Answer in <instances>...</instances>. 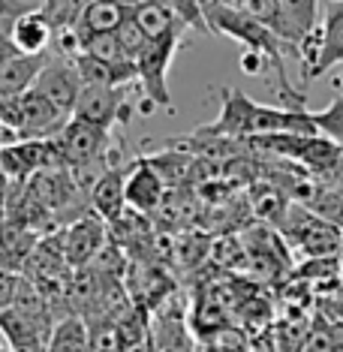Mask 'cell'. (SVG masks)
Instances as JSON below:
<instances>
[{"instance_id":"1","label":"cell","mask_w":343,"mask_h":352,"mask_svg":"<svg viewBox=\"0 0 343 352\" xmlns=\"http://www.w3.org/2000/svg\"><path fill=\"white\" fill-rule=\"evenodd\" d=\"M202 15H205V25H208V34H220L226 39H235L241 49L265 54L268 67L277 73V94L286 102V109H305L307 94L292 87L289 76H286V52L292 49L274 30L265 28L253 15H247L244 10L226 3V0H202Z\"/></svg>"},{"instance_id":"2","label":"cell","mask_w":343,"mask_h":352,"mask_svg":"<svg viewBox=\"0 0 343 352\" xmlns=\"http://www.w3.org/2000/svg\"><path fill=\"white\" fill-rule=\"evenodd\" d=\"M223 106L217 121L202 126L199 133L217 135V139H259V135H277V133H292V135H316L313 118L307 109H271L262 102L250 100L244 91L235 87H223L220 94Z\"/></svg>"},{"instance_id":"3","label":"cell","mask_w":343,"mask_h":352,"mask_svg":"<svg viewBox=\"0 0 343 352\" xmlns=\"http://www.w3.org/2000/svg\"><path fill=\"white\" fill-rule=\"evenodd\" d=\"M184 25H178L169 34L157 36V39H145L142 52L135 54V82L145 91V100H142V115H154V109L163 111H175V102L169 97V67L175 58V49L181 45V34H184Z\"/></svg>"},{"instance_id":"4","label":"cell","mask_w":343,"mask_h":352,"mask_svg":"<svg viewBox=\"0 0 343 352\" xmlns=\"http://www.w3.org/2000/svg\"><path fill=\"white\" fill-rule=\"evenodd\" d=\"M67 121L69 118L58 106H52L39 91H34V87L27 94H21V97L0 102V124L12 135H19V142L52 139V135H58L63 130Z\"/></svg>"},{"instance_id":"5","label":"cell","mask_w":343,"mask_h":352,"mask_svg":"<svg viewBox=\"0 0 343 352\" xmlns=\"http://www.w3.org/2000/svg\"><path fill=\"white\" fill-rule=\"evenodd\" d=\"M256 148L268 151V154H277L283 160H292V163L305 166L307 172L319 175V178L329 181V175L338 169L343 145L325 139V135H292V133H277V135H259V139H250Z\"/></svg>"},{"instance_id":"6","label":"cell","mask_w":343,"mask_h":352,"mask_svg":"<svg viewBox=\"0 0 343 352\" xmlns=\"http://www.w3.org/2000/svg\"><path fill=\"white\" fill-rule=\"evenodd\" d=\"M54 148H58V160H63V166L73 169V178H82L85 172H91L93 166L106 160L109 130L69 118L63 130L54 135Z\"/></svg>"},{"instance_id":"7","label":"cell","mask_w":343,"mask_h":352,"mask_svg":"<svg viewBox=\"0 0 343 352\" xmlns=\"http://www.w3.org/2000/svg\"><path fill=\"white\" fill-rule=\"evenodd\" d=\"M130 111H133V106H130V100H126V87L82 85L73 118L111 133L115 124H130Z\"/></svg>"},{"instance_id":"8","label":"cell","mask_w":343,"mask_h":352,"mask_svg":"<svg viewBox=\"0 0 343 352\" xmlns=\"http://www.w3.org/2000/svg\"><path fill=\"white\" fill-rule=\"evenodd\" d=\"M166 202V181L151 160H133L124 175V205L135 214H154Z\"/></svg>"},{"instance_id":"9","label":"cell","mask_w":343,"mask_h":352,"mask_svg":"<svg viewBox=\"0 0 343 352\" xmlns=\"http://www.w3.org/2000/svg\"><path fill=\"white\" fill-rule=\"evenodd\" d=\"M34 91H39L52 106H58L67 118H73V109H76V100H78V91H82V78H78V69L73 58H58L43 67V73L36 76L34 82Z\"/></svg>"},{"instance_id":"10","label":"cell","mask_w":343,"mask_h":352,"mask_svg":"<svg viewBox=\"0 0 343 352\" xmlns=\"http://www.w3.org/2000/svg\"><path fill=\"white\" fill-rule=\"evenodd\" d=\"M316 3L319 0H277V21H274V34L283 39L286 45L298 49V43L313 30L316 21Z\"/></svg>"},{"instance_id":"11","label":"cell","mask_w":343,"mask_h":352,"mask_svg":"<svg viewBox=\"0 0 343 352\" xmlns=\"http://www.w3.org/2000/svg\"><path fill=\"white\" fill-rule=\"evenodd\" d=\"M322 49H319V60L310 73V82L329 76L334 67L343 63V0H331L322 15Z\"/></svg>"},{"instance_id":"12","label":"cell","mask_w":343,"mask_h":352,"mask_svg":"<svg viewBox=\"0 0 343 352\" xmlns=\"http://www.w3.org/2000/svg\"><path fill=\"white\" fill-rule=\"evenodd\" d=\"M102 220L93 214V217H82L76 220L73 226L67 229V235L60 238L63 244V259L76 268H85L93 256H100V247H102Z\"/></svg>"},{"instance_id":"13","label":"cell","mask_w":343,"mask_h":352,"mask_svg":"<svg viewBox=\"0 0 343 352\" xmlns=\"http://www.w3.org/2000/svg\"><path fill=\"white\" fill-rule=\"evenodd\" d=\"M45 63H49V54H21V52L0 63V102L27 94Z\"/></svg>"},{"instance_id":"14","label":"cell","mask_w":343,"mask_h":352,"mask_svg":"<svg viewBox=\"0 0 343 352\" xmlns=\"http://www.w3.org/2000/svg\"><path fill=\"white\" fill-rule=\"evenodd\" d=\"M10 39L21 54H45V49L54 39V25L43 10H30L12 21Z\"/></svg>"},{"instance_id":"15","label":"cell","mask_w":343,"mask_h":352,"mask_svg":"<svg viewBox=\"0 0 343 352\" xmlns=\"http://www.w3.org/2000/svg\"><path fill=\"white\" fill-rule=\"evenodd\" d=\"M124 175H126V166H109L106 172L93 181L91 187V205H93V214L106 223H115L121 214L126 211L124 205Z\"/></svg>"},{"instance_id":"16","label":"cell","mask_w":343,"mask_h":352,"mask_svg":"<svg viewBox=\"0 0 343 352\" xmlns=\"http://www.w3.org/2000/svg\"><path fill=\"white\" fill-rule=\"evenodd\" d=\"M126 6H121L118 0H91L82 10V21H78L76 34L85 39L100 36V34H115L118 28L126 21Z\"/></svg>"},{"instance_id":"17","label":"cell","mask_w":343,"mask_h":352,"mask_svg":"<svg viewBox=\"0 0 343 352\" xmlns=\"http://www.w3.org/2000/svg\"><path fill=\"white\" fill-rule=\"evenodd\" d=\"M45 352H91V331L82 316H63L49 331Z\"/></svg>"},{"instance_id":"18","label":"cell","mask_w":343,"mask_h":352,"mask_svg":"<svg viewBox=\"0 0 343 352\" xmlns=\"http://www.w3.org/2000/svg\"><path fill=\"white\" fill-rule=\"evenodd\" d=\"M154 334V346L157 352H196V343L190 338L187 325L181 316H172V314H163L151 328Z\"/></svg>"},{"instance_id":"19","label":"cell","mask_w":343,"mask_h":352,"mask_svg":"<svg viewBox=\"0 0 343 352\" xmlns=\"http://www.w3.org/2000/svg\"><path fill=\"white\" fill-rule=\"evenodd\" d=\"M310 118H313V126L319 135L343 145V94H338L322 111H310Z\"/></svg>"},{"instance_id":"20","label":"cell","mask_w":343,"mask_h":352,"mask_svg":"<svg viewBox=\"0 0 343 352\" xmlns=\"http://www.w3.org/2000/svg\"><path fill=\"white\" fill-rule=\"evenodd\" d=\"M163 3L175 12V19L184 28H199L208 34V25H205V15H202V0H163Z\"/></svg>"},{"instance_id":"21","label":"cell","mask_w":343,"mask_h":352,"mask_svg":"<svg viewBox=\"0 0 343 352\" xmlns=\"http://www.w3.org/2000/svg\"><path fill=\"white\" fill-rule=\"evenodd\" d=\"M25 12H30V6L25 0H0V30L12 28V21Z\"/></svg>"},{"instance_id":"22","label":"cell","mask_w":343,"mask_h":352,"mask_svg":"<svg viewBox=\"0 0 343 352\" xmlns=\"http://www.w3.org/2000/svg\"><path fill=\"white\" fill-rule=\"evenodd\" d=\"M265 69H268L265 54L250 52V49H244V52H241V73H244V76H262Z\"/></svg>"},{"instance_id":"23","label":"cell","mask_w":343,"mask_h":352,"mask_svg":"<svg viewBox=\"0 0 343 352\" xmlns=\"http://www.w3.org/2000/svg\"><path fill=\"white\" fill-rule=\"evenodd\" d=\"M124 352H157L154 346V334H145V338H139L135 343H130V346H124Z\"/></svg>"},{"instance_id":"24","label":"cell","mask_w":343,"mask_h":352,"mask_svg":"<svg viewBox=\"0 0 343 352\" xmlns=\"http://www.w3.org/2000/svg\"><path fill=\"white\" fill-rule=\"evenodd\" d=\"M226 3H232V6H238V10H244L247 15H253L265 0H226Z\"/></svg>"},{"instance_id":"25","label":"cell","mask_w":343,"mask_h":352,"mask_svg":"<svg viewBox=\"0 0 343 352\" xmlns=\"http://www.w3.org/2000/svg\"><path fill=\"white\" fill-rule=\"evenodd\" d=\"M338 253H340V271H343V226H340V250Z\"/></svg>"},{"instance_id":"26","label":"cell","mask_w":343,"mask_h":352,"mask_svg":"<svg viewBox=\"0 0 343 352\" xmlns=\"http://www.w3.org/2000/svg\"><path fill=\"white\" fill-rule=\"evenodd\" d=\"M338 193H340V199H343V187H340V190H338Z\"/></svg>"}]
</instances>
